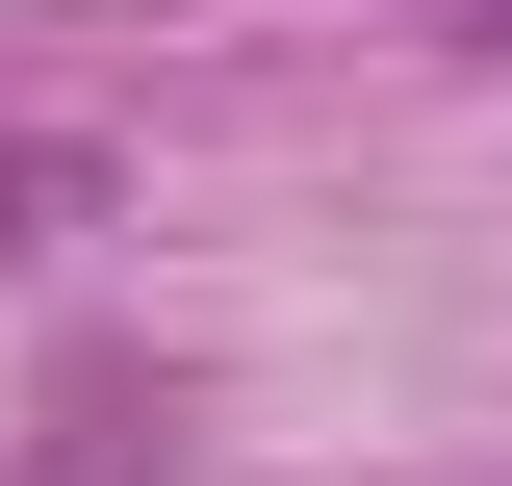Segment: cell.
Returning a JSON list of instances; mask_svg holds the SVG:
<instances>
[{
	"label": "cell",
	"mask_w": 512,
	"mask_h": 486,
	"mask_svg": "<svg viewBox=\"0 0 512 486\" xmlns=\"http://www.w3.org/2000/svg\"><path fill=\"white\" fill-rule=\"evenodd\" d=\"M103 205H128V154H103V128H0V282H26V256H77Z\"/></svg>",
	"instance_id": "6da1fadb"
},
{
	"label": "cell",
	"mask_w": 512,
	"mask_h": 486,
	"mask_svg": "<svg viewBox=\"0 0 512 486\" xmlns=\"http://www.w3.org/2000/svg\"><path fill=\"white\" fill-rule=\"evenodd\" d=\"M154 461H180V410H154V384H52V435H26L0 486H154Z\"/></svg>",
	"instance_id": "7a4b0ae2"
}]
</instances>
